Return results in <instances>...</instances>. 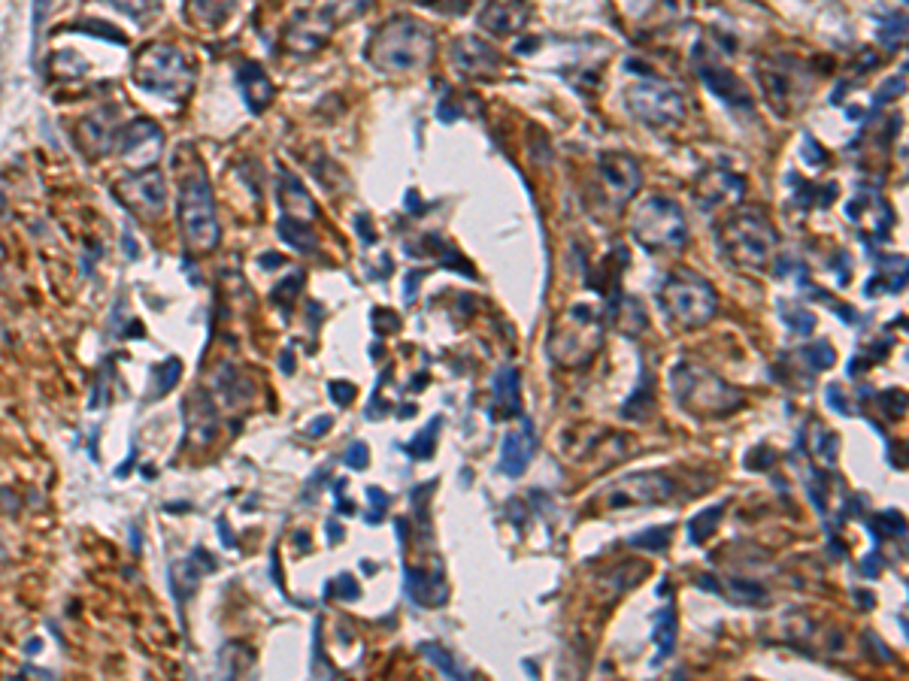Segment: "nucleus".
<instances>
[{"label":"nucleus","instance_id":"1","mask_svg":"<svg viewBox=\"0 0 909 681\" xmlns=\"http://www.w3.org/2000/svg\"><path fill=\"white\" fill-rule=\"evenodd\" d=\"M437 49L434 31L413 19V16H394L379 25L367 43V61L382 73H410L422 70Z\"/></svg>","mask_w":909,"mask_h":681},{"label":"nucleus","instance_id":"2","mask_svg":"<svg viewBox=\"0 0 909 681\" xmlns=\"http://www.w3.org/2000/svg\"><path fill=\"white\" fill-rule=\"evenodd\" d=\"M670 385H673L676 403L694 418H725V415L737 412L746 403L743 394L734 385H728L713 370L691 364V361H676L673 364Z\"/></svg>","mask_w":909,"mask_h":681},{"label":"nucleus","instance_id":"3","mask_svg":"<svg viewBox=\"0 0 909 681\" xmlns=\"http://www.w3.org/2000/svg\"><path fill=\"white\" fill-rule=\"evenodd\" d=\"M176 215L185 246L191 252H213L219 246V212H216V194L204 173V167H191L179 179V197H176Z\"/></svg>","mask_w":909,"mask_h":681},{"label":"nucleus","instance_id":"4","mask_svg":"<svg viewBox=\"0 0 909 681\" xmlns=\"http://www.w3.org/2000/svg\"><path fill=\"white\" fill-rule=\"evenodd\" d=\"M719 249L737 270H761L776 252V231L761 209H743L719 227Z\"/></svg>","mask_w":909,"mask_h":681},{"label":"nucleus","instance_id":"5","mask_svg":"<svg viewBox=\"0 0 909 681\" xmlns=\"http://www.w3.org/2000/svg\"><path fill=\"white\" fill-rule=\"evenodd\" d=\"M658 303H661V312L670 318V324L694 330L716 315L719 294L694 270H673L658 288Z\"/></svg>","mask_w":909,"mask_h":681},{"label":"nucleus","instance_id":"6","mask_svg":"<svg viewBox=\"0 0 909 681\" xmlns=\"http://www.w3.org/2000/svg\"><path fill=\"white\" fill-rule=\"evenodd\" d=\"M134 82L146 94H155V97H164V100H179L194 85V67L188 64V58L176 46L155 43V46H149L137 55Z\"/></svg>","mask_w":909,"mask_h":681},{"label":"nucleus","instance_id":"7","mask_svg":"<svg viewBox=\"0 0 909 681\" xmlns=\"http://www.w3.org/2000/svg\"><path fill=\"white\" fill-rule=\"evenodd\" d=\"M631 234L646 252H673L685 243V215L670 197H646L631 215Z\"/></svg>","mask_w":909,"mask_h":681},{"label":"nucleus","instance_id":"8","mask_svg":"<svg viewBox=\"0 0 909 681\" xmlns=\"http://www.w3.org/2000/svg\"><path fill=\"white\" fill-rule=\"evenodd\" d=\"M600 336L603 321L597 318V312L591 306H573L567 315H561L549 336V355L564 367L588 364L600 349Z\"/></svg>","mask_w":909,"mask_h":681},{"label":"nucleus","instance_id":"9","mask_svg":"<svg viewBox=\"0 0 909 681\" xmlns=\"http://www.w3.org/2000/svg\"><path fill=\"white\" fill-rule=\"evenodd\" d=\"M758 85L764 97L770 100L773 112L788 116L797 106H803L806 94L813 88L810 70H806L797 58L791 55H767L758 61Z\"/></svg>","mask_w":909,"mask_h":681},{"label":"nucleus","instance_id":"10","mask_svg":"<svg viewBox=\"0 0 909 681\" xmlns=\"http://www.w3.org/2000/svg\"><path fill=\"white\" fill-rule=\"evenodd\" d=\"M676 494V482L667 473H628L616 482L606 485L597 494V506L619 512V509H643V506H661Z\"/></svg>","mask_w":909,"mask_h":681},{"label":"nucleus","instance_id":"11","mask_svg":"<svg viewBox=\"0 0 909 681\" xmlns=\"http://www.w3.org/2000/svg\"><path fill=\"white\" fill-rule=\"evenodd\" d=\"M625 103H628L631 116L637 122H643L646 128H676L685 116L682 94L673 85L658 82V79L631 85L625 91Z\"/></svg>","mask_w":909,"mask_h":681},{"label":"nucleus","instance_id":"12","mask_svg":"<svg viewBox=\"0 0 909 681\" xmlns=\"http://www.w3.org/2000/svg\"><path fill=\"white\" fill-rule=\"evenodd\" d=\"M334 7L325 10H297L285 28V46L294 55H313L325 46V40L334 31Z\"/></svg>","mask_w":909,"mask_h":681},{"label":"nucleus","instance_id":"13","mask_svg":"<svg viewBox=\"0 0 909 681\" xmlns=\"http://www.w3.org/2000/svg\"><path fill=\"white\" fill-rule=\"evenodd\" d=\"M597 173H600V182H603L606 194H610L606 200H613L616 209H622L640 191V182H643L640 164L628 152H606V155H600Z\"/></svg>","mask_w":909,"mask_h":681},{"label":"nucleus","instance_id":"14","mask_svg":"<svg viewBox=\"0 0 909 681\" xmlns=\"http://www.w3.org/2000/svg\"><path fill=\"white\" fill-rule=\"evenodd\" d=\"M161 146H164V134H161V128H158L155 122H149V119H137V122L125 125V128L119 131V137H116V152H119V158H122L128 167H134V170H140V167H146V164H155V161L161 158Z\"/></svg>","mask_w":909,"mask_h":681},{"label":"nucleus","instance_id":"15","mask_svg":"<svg viewBox=\"0 0 909 681\" xmlns=\"http://www.w3.org/2000/svg\"><path fill=\"white\" fill-rule=\"evenodd\" d=\"M119 197L140 215H158L167 203V185L158 170L131 173L119 185Z\"/></svg>","mask_w":909,"mask_h":681},{"label":"nucleus","instance_id":"16","mask_svg":"<svg viewBox=\"0 0 909 681\" xmlns=\"http://www.w3.org/2000/svg\"><path fill=\"white\" fill-rule=\"evenodd\" d=\"M452 64L458 73L470 79H485L494 76L500 67V55L479 37H458L452 43Z\"/></svg>","mask_w":909,"mask_h":681},{"label":"nucleus","instance_id":"17","mask_svg":"<svg viewBox=\"0 0 909 681\" xmlns=\"http://www.w3.org/2000/svg\"><path fill=\"white\" fill-rule=\"evenodd\" d=\"M746 191V182L731 170H706L697 182V206L713 212L716 206H725L731 200H740Z\"/></svg>","mask_w":909,"mask_h":681},{"label":"nucleus","instance_id":"18","mask_svg":"<svg viewBox=\"0 0 909 681\" xmlns=\"http://www.w3.org/2000/svg\"><path fill=\"white\" fill-rule=\"evenodd\" d=\"M534 451H537V430H534V424L525 418L522 427H519L516 433H510L507 439H503L500 473H503V476H513V479L522 476V473L528 470L531 458H534Z\"/></svg>","mask_w":909,"mask_h":681},{"label":"nucleus","instance_id":"19","mask_svg":"<svg viewBox=\"0 0 909 681\" xmlns=\"http://www.w3.org/2000/svg\"><path fill=\"white\" fill-rule=\"evenodd\" d=\"M237 82H240L243 100H246V106L252 112H261V109L270 106V100H273V82H270L267 70L258 61H246L237 70Z\"/></svg>","mask_w":909,"mask_h":681},{"label":"nucleus","instance_id":"20","mask_svg":"<svg viewBox=\"0 0 909 681\" xmlns=\"http://www.w3.org/2000/svg\"><path fill=\"white\" fill-rule=\"evenodd\" d=\"M700 79L706 82V88H710L713 94H719L725 103H734V106H749L752 103L749 88L734 73H728L722 67H713V64L700 67Z\"/></svg>","mask_w":909,"mask_h":681},{"label":"nucleus","instance_id":"21","mask_svg":"<svg viewBox=\"0 0 909 681\" xmlns=\"http://www.w3.org/2000/svg\"><path fill=\"white\" fill-rule=\"evenodd\" d=\"M282 203H285V212L291 215V221H300V224H310L319 212L310 191L291 173H282Z\"/></svg>","mask_w":909,"mask_h":681},{"label":"nucleus","instance_id":"22","mask_svg":"<svg viewBox=\"0 0 909 681\" xmlns=\"http://www.w3.org/2000/svg\"><path fill=\"white\" fill-rule=\"evenodd\" d=\"M531 10L525 4H491L482 10L479 25L488 28L491 34H510L516 28H522L528 22Z\"/></svg>","mask_w":909,"mask_h":681},{"label":"nucleus","instance_id":"23","mask_svg":"<svg viewBox=\"0 0 909 681\" xmlns=\"http://www.w3.org/2000/svg\"><path fill=\"white\" fill-rule=\"evenodd\" d=\"M494 412H503L500 418H513L522 412V400H519V373L513 367L500 370L494 379Z\"/></svg>","mask_w":909,"mask_h":681},{"label":"nucleus","instance_id":"24","mask_svg":"<svg viewBox=\"0 0 909 681\" xmlns=\"http://www.w3.org/2000/svg\"><path fill=\"white\" fill-rule=\"evenodd\" d=\"M191 424H194V436L200 442H213L216 439V430H219V415H216V406L207 394H197L194 397V412H191Z\"/></svg>","mask_w":909,"mask_h":681},{"label":"nucleus","instance_id":"25","mask_svg":"<svg viewBox=\"0 0 909 681\" xmlns=\"http://www.w3.org/2000/svg\"><path fill=\"white\" fill-rule=\"evenodd\" d=\"M652 642L658 645V660L670 657L673 645H676V612L670 606H664L655 615V627H652Z\"/></svg>","mask_w":909,"mask_h":681},{"label":"nucleus","instance_id":"26","mask_svg":"<svg viewBox=\"0 0 909 681\" xmlns=\"http://www.w3.org/2000/svg\"><path fill=\"white\" fill-rule=\"evenodd\" d=\"M197 579H200V570L194 566V557H188V560H176V563L170 566V588H173V594H176V600H179V603H182L188 594H194Z\"/></svg>","mask_w":909,"mask_h":681},{"label":"nucleus","instance_id":"27","mask_svg":"<svg viewBox=\"0 0 909 681\" xmlns=\"http://www.w3.org/2000/svg\"><path fill=\"white\" fill-rule=\"evenodd\" d=\"M279 237L285 240V243H291L297 252H303V255H310L313 249H316V234H313V227L310 224H300V221H291V218H282L279 221Z\"/></svg>","mask_w":909,"mask_h":681},{"label":"nucleus","instance_id":"28","mask_svg":"<svg viewBox=\"0 0 909 681\" xmlns=\"http://www.w3.org/2000/svg\"><path fill=\"white\" fill-rule=\"evenodd\" d=\"M655 379L649 376V373H643V379H640V388H637V394L625 403V409H622V415L625 418H637V421H643V418H649V412H652V406H655Z\"/></svg>","mask_w":909,"mask_h":681},{"label":"nucleus","instance_id":"29","mask_svg":"<svg viewBox=\"0 0 909 681\" xmlns=\"http://www.w3.org/2000/svg\"><path fill=\"white\" fill-rule=\"evenodd\" d=\"M179 376H182V364H179V358H170L167 364L152 367V379H155L152 391H155V397L167 394V391H170V388L179 382Z\"/></svg>","mask_w":909,"mask_h":681},{"label":"nucleus","instance_id":"30","mask_svg":"<svg viewBox=\"0 0 909 681\" xmlns=\"http://www.w3.org/2000/svg\"><path fill=\"white\" fill-rule=\"evenodd\" d=\"M719 521H722V506H713V509H706L703 515L691 518V524H688L691 542H703L706 536H713V530L719 527Z\"/></svg>","mask_w":909,"mask_h":681},{"label":"nucleus","instance_id":"31","mask_svg":"<svg viewBox=\"0 0 909 681\" xmlns=\"http://www.w3.org/2000/svg\"><path fill=\"white\" fill-rule=\"evenodd\" d=\"M800 355H803L806 361H810L813 370H828V367H834V361H837V355H834V349H831L828 343H813V346H806Z\"/></svg>","mask_w":909,"mask_h":681},{"label":"nucleus","instance_id":"32","mask_svg":"<svg viewBox=\"0 0 909 681\" xmlns=\"http://www.w3.org/2000/svg\"><path fill=\"white\" fill-rule=\"evenodd\" d=\"M728 591L734 594V600L740 603H764L767 600V591L758 588L755 582H740V579H731L728 582Z\"/></svg>","mask_w":909,"mask_h":681},{"label":"nucleus","instance_id":"33","mask_svg":"<svg viewBox=\"0 0 909 681\" xmlns=\"http://www.w3.org/2000/svg\"><path fill=\"white\" fill-rule=\"evenodd\" d=\"M670 533H673V527H658V530H646V533L634 536V539H631V545H637V548H649V551H661V548H667V542H670Z\"/></svg>","mask_w":909,"mask_h":681},{"label":"nucleus","instance_id":"34","mask_svg":"<svg viewBox=\"0 0 909 681\" xmlns=\"http://www.w3.org/2000/svg\"><path fill=\"white\" fill-rule=\"evenodd\" d=\"M437 427H440V421H431L422 433H419V439L410 445V454L413 458H431V448H434V433H437Z\"/></svg>","mask_w":909,"mask_h":681},{"label":"nucleus","instance_id":"35","mask_svg":"<svg viewBox=\"0 0 909 681\" xmlns=\"http://www.w3.org/2000/svg\"><path fill=\"white\" fill-rule=\"evenodd\" d=\"M779 309L785 312V324H791V327H794V330H800V333H810V330L816 327L813 312H806V309H794V312H788L782 303H779Z\"/></svg>","mask_w":909,"mask_h":681},{"label":"nucleus","instance_id":"36","mask_svg":"<svg viewBox=\"0 0 909 681\" xmlns=\"http://www.w3.org/2000/svg\"><path fill=\"white\" fill-rule=\"evenodd\" d=\"M879 403L888 409L891 418H900V415L906 412V397H903V391H885V394L879 397Z\"/></svg>","mask_w":909,"mask_h":681},{"label":"nucleus","instance_id":"37","mask_svg":"<svg viewBox=\"0 0 909 681\" xmlns=\"http://www.w3.org/2000/svg\"><path fill=\"white\" fill-rule=\"evenodd\" d=\"M367 458H370V451H367V445H364V442H355V445L346 451V464H349L352 470L367 467Z\"/></svg>","mask_w":909,"mask_h":681},{"label":"nucleus","instance_id":"38","mask_svg":"<svg viewBox=\"0 0 909 681\" xmlns=\"http://www.w3.org/2000/svg\"><path fill=\"white\" fill-rule=\"evenodd\" d=\"M331 397L340 406H349L355 400V385H349V382H331Z\"/></svg>","mask_w":909,"mask_h":681},{"label":"nucleus","instance_id":"39","mask_svg":"<svg viewBox=\"0 0 909 681\" xmlns=\"http://www.w3.org/2000/svg\"><path fill=\"white\" fill-rule=\"evenodd\" d=\"M331 424H334V418H331V415H322V418H319V421H313V424H310V427H307V433H310V436H316V439H319V436H325V433H328V430H331Z\"/></svg>","mask_w":909,"mask_h":681},{"label":"nucleus","instance_id":"40","mask_svg":"<svg viewBox=\"0 0 909 681\" xmlns=\"http://www.w3.org/2000/svg\"><path fill=\"white\" fill-rule=\"evenodd\" d=\"M903 91V79H891L879 94H876V103H885L888 100V94H900Z\"/></svg>","mask_w":909,"mask_h":681},{"label":"nucleus","instance_id":"41","mask_svg":"<svg viewBox=\"0 0 909 681\" xmlns=\"http://www.w3.org/2000/svg\"><path fill=\"white\" fill-rule=\"evenodd\" d=\"M828 403H831L834 409H840V412H849V403H843L840 388H828Z\"/></svg>","mask_w":909,"mask_h":681},{"label":"nucleus","instance_id":"42","mask_svg":"<svg viewBox=\"0 0 909 681\" xmlns=\"http://www.w3.org/2000/svg\"><path fill=\"white\" fill-rule=\"evenodd\" d=\"M261 264H264V267H276V264H282V258H279V255H264Z\"/></svg>","mask_w":909,"mask_h":681}]
</instances>
